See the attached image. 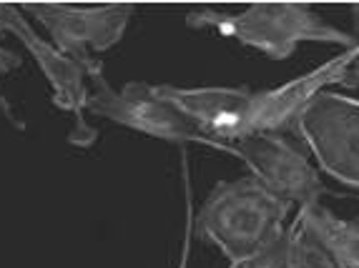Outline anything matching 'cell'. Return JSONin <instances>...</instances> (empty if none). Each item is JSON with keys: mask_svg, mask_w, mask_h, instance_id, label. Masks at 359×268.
<instances>
[{"mask_svg": "<svg viewBox=\"0 0 359 268\" xmlns=\"http://www.w3.org/2000/svg\"><path fill=\"white\" fill-rule=\"evenodd\" d=\"M289 213V203L266 191L254 176H246L216 185L191 226L198 239L209 241L233 263L282 236Z\"/></svg>", "mask_w": 359, "mask_h": 268, "instance_id": "obj_1", "label": "cell"}, {"mask_svg": "<svg viewBox=\"0 0 359 268\" xmlns=\"http://www.w3.org/2000/svg\"><path fill=\"white\" fill-rule=\"evenodd\" d=\"M186 23L189 28H211L274 60L289 58L302 43H332L347 50L359 45L354 36L299 3H254L241 13L201 8L189 13Z\"/></svg>", "mask_w": 359, "mask_h": 268, "instance_id": "obj_2", "label": "cell"}, {"mask_svg": "<svg viewBox=\"0 0 359 268\" xmlns=\"http://www.w3.org/2000/svg\"><path fill=\"white\" fill-rule=\"evenodd\" d=\"M88 80L93 83V90L88 93L86 111H90L93 115H101L111 123L166 141V143L206 146L196 125L158 93V85L131 80L123 88H114L103 76L101 63L88 71Z\"/></svg>", "mask_w": 359, "mask_h": 268, "instance_id": "obj_3", "label": "cell"}, {"mask_svg": "<svg viewBox=\"0 0 359 268\" xmlns=\"http://www.w3.org/2000/svg\"><path fill=\"white\" fill-rule=\"evenodd\" d=\"M20 10L46 28L50 43L88 71L98 66L96 53H106L123 41L128 23L136 15L133 3L116 6H53V3H23Z\"/></svg>", "mask_w": 359, "mask_h": 268, "instance_id": "obj_4", "label": "cell"}, {"mask_svg": "<svg viewBox=\"0 0 359 268\" xmlns=\"http://www.w3.org/2000/svg\"><path fill=\"white\" fill-rule=\"evenodd\" d=\"M297 138L327 176L359 191V98L317 93L297 125Z\"/></svg>", "mask_w": 359, "mask_h": 268, "instance_id": "obj_5", "label": "cell"}, {"mask_svg": "<svg viewBox=\"0 0 359 268\" xmlns=\"http://www.w3.org/2000/svg\"><path fill=\"white\" fill-rule=\"evenodd\" d=\"M224 153H231L246 163L252 176L279 201L306 209L317 206L327 193L319 171L309 163L306 153L282 133H259L224 146Z\"/></svg>", "mask_w": 359, "mask_h": 268, "instance_id": "obj_6", "label": "cell"}, {"mask_svg": "<svg viewBox=\"0 0 359 268\" xmlns=\"http://www.w3.org/2000/svg\"><path fill=\"white\" fill-rule=\"evenodd\" d=\"M0 33L15 36L20 41L25 50L33 55V60L38 63L41 73L48 80L50 90H53V103L60 111L76 118V131L71 133V141L76 146H90L96 133L90 131L83 120L86 106H88V76H86L83 66L76 63L73 58H68L66 53H60L53 43L41 38L33 23L25 18V13L18 6H8L0 3Z\"/></svg>", "mask_w": 359, "mask_h": 268, "instance_id": "obj_7", "label": "cell"}, {"mask_svg": "<svg viewBox=\"0 0 359 268\" xmlns=\"http://www.w3.org/2000/svg\"><path fill=\"white\" fill-rule=\"evenodd\" d=\"M158 93L196 125V131L211 148L224 150V146L252 136L254 90L226 88V85H206V88L158 85Z\"/></svg>", "mask_w": 359, "mask_h": 268, "instance_id": "obj_8", "label": "cell"}, {"mask_svg": "<svg viewBox=\"0 0 359 268\" xmlns=\"http://www.w3.org/2000/svg\"><path fill=\"white\" fill-rule=\"evenodd\" d=\"M297 223L347 268H359V220L334 216L322 203L297 211Z\"/></svg>", "mask_w": 359, "mask_h": 268, "instance_id": "obj_9", "label": "cell"}, {"mask_svg": "<svg viewBox=\"0 0 359 268\" xmlns=\"http://www.w3.org/2000/svg\"><path fill=\"white\" fill-rule=\"evenodd\" d=\"M289 236H292V266L294 268H347V266H341L330 251H324L297 220L289 226Z\"/></svg>", "mask_w": 359, "mask_h": 268, "instance_id": "obj_10", "label": "cell"}, {"mask_svg": "<svg viewBox=\"0 0 359 268\" xmlns=\"http://www.w3.org/2000/svg\"><path fill=\"white\" fill-rule=\"evenodd\" d=\"M229 268H294L292 266V236H289V226L282 236H276L266 246L254 251L252 256L233 261Z\"/></svg>", "mask_w": 359, "mask_h": 268, "instance_id": "obj_11", "label": "cell"}, {"mask_svg": "<svg viewBox=\"0 0 359 268\" xmlns=\"http://www.w3.org/2000/svg\"><path fill=\"white\" fill-rule=\"evenodd\" d=\"M15 68H20L18 53H13V50H11V48H6V45H3V41H0V80H3V78H6L8 73L15 71ZM0 113H3L8 120H11L13 128H18V131H23V128H25L23 120H20L18 115L13 113V106L8 103L6 93H3V85H0Z\"/></svg>", "mask_w": 359, "mask_h": 268, "instance_id": "obj_12", "label": "cell"}, {"mask_svg": "<svg viewBox=\"0 0 359 268\" xmlns=\"http://www.w3.org/2000/svg\"><path fill=\"white\" fill-rule=\"evenodd\" d=\"M194 206L189 203V223H186V236H184V253H181V266L186 268V261H189V241H191V233H194Z\"/></svg>", "mask_w": 359, "mask_h": 268, "instance_id": "obj_13", "label": "cell"}, {"mask_svg": "<svg viewBox=\"0 0 359 268\" xmlns=\"http://www.w3.org/2000/svg\"><path fill=\"white\" fill-rule=\"evenodd\" d=\"M344 85H357L359 88V58L354 60V66H349L347 78H344Z\"/></svg>", "mask_w": 359, "mask_h": 268, "instance_id": "obj_14", "label": "cell"}]
</instances>
